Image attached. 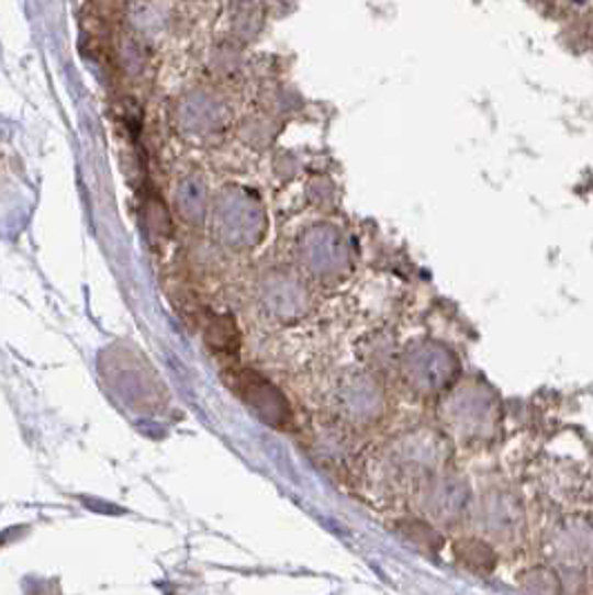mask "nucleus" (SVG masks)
I'll return each mask as SVG.
<instances>
[{"mask_svg":"<svg viewBox=\"0 0 593 595\" xmlns=\"http://www.w3.org/2000/svg\"><path fill=\"white\" fill-rule=\"evenodd\" d=\"M237 393L270 426H283L290 419V408L279 391L253 370H244L237 375Z\"/></svg>","mask_w":593,"mask_h":595,"instance_id":"nucleus-1","label":"nucleus"},{"mask_svg":"<svg viewBox=\"0 0 593 595\" xmlns=\"http://www.w3.org/2000/svg\"><path fill=\"white\" fill-rule=\"evenodd\" d=\"M203 337L208 348L219 357H235L239 350V333L231 317L208 315Z\"/></svg>","mask_w":593,"mask_h":595,"instance_id":"nucleus-2","label":"nucleus"}]
</instances>
